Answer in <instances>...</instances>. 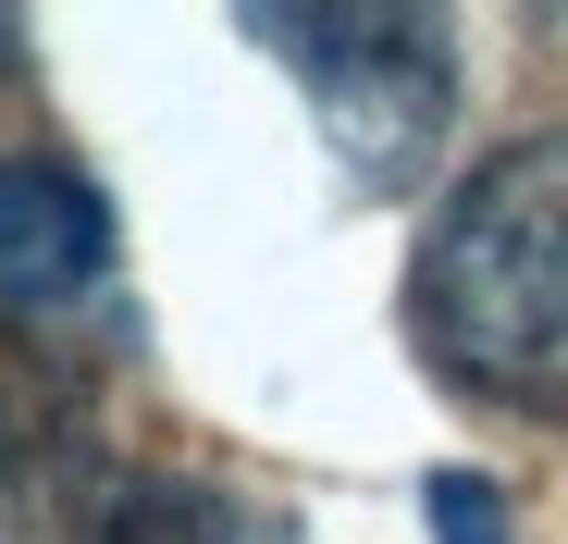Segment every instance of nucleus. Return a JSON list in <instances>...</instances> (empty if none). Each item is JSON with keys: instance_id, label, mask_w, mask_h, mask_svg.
I'll list each match as a JSON object with an SVG mask.
<instances>
[{"instance_id": "1", "label": "nucleus", "mask_w": 568, "mask_h": 544, "mask_svg": "<svg viewBox=\"0 0 568 544\" xmlns=\"http://www.w3.org/2000/svg\"><path fill=\"white\" fill-rule=\"evenodd\" d=\"M420 359L507 421L568 433V124L483 149L408 260Z\"/></svg>"}, {"instance_id": "2", "label": "nucleus", "mask_w": 568, "mask_h": 544, "mask_svg": "<svg viewBox=\"0 0 568 544\" xmlns=\"http://www.w3.org/2000/svg\"><path fill=\"white\" fill-rule=\"evenodd\" d=\"M235 38L310 87L322 149L358 199H408L433 173V149L457 124V26L445 13H396V0H247Z\"/></svg>"}, {"instance_id": "3", "label": "nucleus", "mask_w": 568, "mask_h": 544, "mask_svg": "<svg viewBox=\"0 0 568 544\" xmlns=\"http://www.w3.org/2000/svg\"><path fill=\"white\" fill-rule=\"evenodd\" d=\"M112 199L50 149H0V322H74L112 298Z\"/></svg>"}, {"instance_id": "4", "label": "nucleus", "mask_w": 568, "mask_h": 544, "mask_svg": "<svg viewBox=\"0 0 568 544\" xmlns=\"http://www.w3.org/2000/svg\"><path fill=\"white\" fill-rule=\"evenodd\" d=\"M100 421H87V372L26 334V322H0V520H62L100 495Z\"/></svg>"}, {"instance_id": "5", "label": "nucleus", "mask_w": 568, "mask_h": 544, "mask_svg": "<svg viewBox=\"0 0 568 544\" xmlns=\"http://www.w3.org/2000/svg\"><path fill=\"white\" fill-rule=\"evenodd\" d=\"M62 544H260V507L211 471H100Z\"/></svg>"}, {"instance_id": "6", "label": "nucleus", "mask_w": 568, "mask_h": 544, "mask_svg": "<svg viewBox=\"0 0 568 544\" xmlns=\"http://www.w3.org/2000/svg\"><path fill=\"white\" fill-rule=\"evenodd\" d=\"M420 520H433V544H507V483L495 471H433Z\"/></svg>"}]
</instances>
